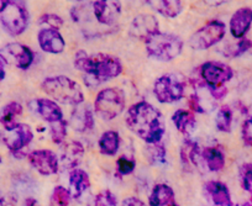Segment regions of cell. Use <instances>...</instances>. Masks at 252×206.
<instances>
[{"label":"cell","instance_id":"obj_1","mask_svg":"<svg viewBox=\"0 0 252 206\" xmlns=\"http://www.w3.org/2000/svg\"><path fill=\"white\" fill-rule=\"evenodd\" d=\"M126 126L146 144H158L166 132V123L158 109L147 101H139L129 108Z\"/></svg>","mask_w":252,"mask_h":206},{"label":"cell","instance_id":"obj_2","mask_svg":"<svg viewBox=\"0 0 252 206\" xmlns=\"http://www.w3.org/2000/svg\"><path fill=\"white\" fill-rule=\"evenodd\" d=\"M74 67L83 72L84 83L88 87H95L100 83L116 78L123 72V64L115 56L96 53L87 55L78 51L74 58Z\"/></svg>","mask_w":252,"mask_h":206},{"label":"cell","instance_id":"obj_3","mask_svg":"<svg viewBox=\"0 0 252 206\" xmlns=\"http://www.w3.org/2000/svg\"><path fill=\"white\" fill-rule=\"evenodd\" d=\"M42 91L53 99L56 103L66 105H79L84 101V94L81 87L73 79L66 76L46 78L42 82Z\"/></svg>","mask_w":252,"mask_h":206},{"label":"cell","instance_id":"obj_4","mask_svg":"<svg viewBox=\"0 0 252 206\" xmlns=\"http://www.w3.org/2000/svg\"><path fill=\"white\" fill-rule=\"evenodd\" d=\"M147 55L161 62H169L181 55L183 50V41L179 36L172 33L157 32L146 41Z\"/></svg>","mask_w":252,"mask_h":206},{"label":"cell","instance_id":"obj_5","mask_svg":"<svg viewBox=\"0 0 252 206\" xmlns=\"http://www.w3.org/2000/svg\"><path fill=\"white\" fill-rule=\"evenodd\" d=\"M126 99L123 91L118 88L103 89L94 101V111L104 121H110L124 113Z\"/></svg>","mask_w":252,"mask_h":206},{"label":"cell","instance_id":"obj_6","mask_svg":"<svg viewBox=\"0 0 252 206\" xmlns=\"http://www.w3.org/2000/svg\"><path fill=\"white\" fill-rule=\"evenodd\" d=\"M186 86V79L181 74H163L155 82L154 93L161 104H172L183 98Z\"/></svg>","mask_w":252,"mask_h":206},{"label":"cell","instance_id":"obj_7","mask_svg":"<svg viewBox=\"0 0 252 206\" xmlns=\"http://www.w3.org/2000/svg\"><path fill=\"white\" fill-rule=\"evenodd\" d=\"M0 23L11 36H19L29 26V11L21 1L11 0L5 10L0 14Z\"/></svg>","mask_w":252,"mask_h":206},{"label":"cell","instance_id":"obj_8","mask_svg":"<svg viewBox=\"0 0 252 206\" xmlns=\"http://www.w3.org/2000/svg\"><path fill=\"white\" fill-rule=\"evenodd\" d=\"M226 33V26L222 21L213 20L209 21L207 25L195 31L190 38H189V46L193 50L203 51L213 47L224 38Z\"/></svg>","mask_w":252,"mask_h":206},{"label":"cell","instance_id":"obj_9","mask_svg":"<svg viewBox=\"0 0 252 206\" xmlns=\"http://www.w3.org/2000/svg\"><path fill=\"white\" fill-rule=\"evenodd\" d=\"M33 58H35V55L32 50L23 43H8L3 48H0V59L3 60L4 64L13 65L19 69L30 68Z\"/></svg>","mask_w":252,"mask_h":206},{"label":"cell","instance_id":"obj_10","mask_svg":"<svg viewBox=\"0 0 252 206\" xmlns=\"http://www.w3.org/2000/svg\"><path fill=\"white\" fill-rule=\"evenodd\" d=\"M200 77L205 83V87H217L225 86L231 78L234 77V71L229 64H225L222 62H215V60H209V62L203 63L200 67H198Z\"/></svg>","mask_w":252,"mask_h":206},{"label":"cell","instance_id":"obj_11","mask_svg":"<svg viewBox=\"0 0 252 206\" xmlns=\"http://www.w3.org/2000/svg\"><path fill=\"white\" fill-rule=\"evenodd\" d=\"M32 139V130L26 123H18L13 128L5 130V133L3 136L4 144L14 154H18L25 147H28Z\"/></svg>","mask_w":252,"mask_h":206},{"label":"cell","instance_id":"obj_12","mask_svg":"<svg viewBox=\"0 0 252 206\" xmlns=\"http://www.w3.org/2000/svg\"><path fill=\"white\" fill-rule=\"evenodd\" d=\"M93 16L100 25L113 26L121 15L120 0H95L92 4Z\"/></svg>","mask_w":252,"mask_h":206},{"label":"cell","instance_id":"obj_13","mask_svg":"<svg viewBox=\"0 0 252 206\" xmlns=\"http://www.w3.org/2000/svg\"><path fill=\"white\" fill-rule=\"evenodd\" d=\"M29 162L41 176H53L60 169V159L55 152L50 149H37L29 154Z\"/></svg>","mask_w":252,"mask_h":206},{"label":"cell","instance_id":"obj_14","mask_svg":"<svg viewBox=\"0 0 252 206\" xmlns=\"http://www.w3.org/2000/svg\"><path fill=\"white\" fill-rule=\"evenodd\" d=\"M157 32H159L158 21L154 15H149V14L135 16L130 25V35L145 42Z\"/></svg>","mask_w":252,"mask_h":206},{"label":"cell","instance_id":"obj_15","mask_svg":"<svg viewBox=\"0 0 252 206\" xmlns=\"http://www.w3.org/2000/svg\"><path fill=\"white\" fill-rule=\"evenodd\" d=\"M37 41L41 50L47 53H52V55L62 53L66 48V41L60 33V31L55 30V29H41L37 33Z\"/></svg>","mask_w":252,"mask_h":206},{"label":"cell","instance_id":"obj_16","mask_svg":"<svg viewBox=\"0 0 252 206\" xmlns=\"http://www.w3.org/2000/svg\"><path fill=\"white\" fill-rule=\"evenodd\" d=\"M30 105L33 106V108H31V110L35 111L42 120L47 121L48 123L56 122V121H60L63 118L62 110L55 100L40 98L33 100Z\"/></svg>","mask_w":252,"mask_h":206},{"label":"cell","instance_id":"obj_17","mask_svg":"<svg viewBox=\"0 0 252 206\" xmlns=\"http://www.w3.org/2000/svg\"><path fill=\"white\" fill-rule=\"evenodd\" d=\"M69 126L78 132L92 130L94 126V115L91 106L83 103L74 106L69 118Z\"/></svg>","mask_w":252,"mask_h":206},{"label":"cell","instance_id":"obj_18","mask_svg":"<svg viewBox=\"0 0 252 206\" xmlns=\"http://www.w3.org/2000/svg\"><path fill=\"white\" fill-rule=\"evenodd\" d=\"M252 25V9L241 8L232 14L230 19V32L232 37L244 38Z\"/></svg>","mask_w":252,"mask_h":206},{"label":"cell","instance_id":"obj_19","mask_svg":"<svg viewBox=\"0 0 252 206\" xmlns=\"http://www.w3.org/2000/svg\"><path fill=\"white\" fill-rule=\"evenodd\" d=\"M84 156V147L81 142L72 141L66 144L61 149L60 161L63 169H76Z\"/></svg>","mask_w":252,"mask_h":206},{"label":"cell","instance_id":"obj_20","mask_svg":"<svg viewBox=\"0 0 252 206\" xmlns=\"http://www.w3.org/2000/svg\"><path fill=\"white\" fill-rule=\"evenodd\" d=\"M205 193L215 206H236L231 199L229 188L221 181L210 180L204 185Z\"/></svg>","mask_w":252,"mask_h":206},{"label":"cell","instance_id":"obj_21","mask_svg":"<svg viewBox=\"0 0 252 206\" xmlns=\"http://www.w3.org/2000/svg\"><path fill=\"white\" fill-rule=\"evenodd\" d=\"M181 161L182 166L187 171H190L192 167L200 168V161H203L202 152L199 151V146H198L197 142L192 141L189 137H187L182 145Z\"/></svg>","mask_w":252,"mask_h":206},{"label":"cell","instance_id":"obj_22","mask_svg":"<svg viewBox=\"0 0 252 206\" xmlns=\"http://www.w3.org/2000/svg\"><path fill=\"white\" fill-rule=\"evenodd\" d=\"M91 186V179L87 172L76 168L69 173L68 191L72 199H79Z\"/></svg>","mask_w":252,"mask_h":206},{"label":"cell","instance_id":"obj_23","mask_svg":"<svg viewBox=\"0 0 252 206\" xmlns=\"http://www.w3.org/2000/svg\"><path fill=\"white\" fill-rule=\"evenodd\" d=\"M172 121L176 125L177 130L184 135L186 137H189L194 132L195 127H197V121H195L194 114L192 111L187 110H177L176 113L172 115Z\"/></svg>","mask_w":252,"mask_h":206},{"label":"cell","instance_id":"obj_24","mask_svg":"<svg viewBox=\"0 0 252 206\" xmlns=\"http://www.w3.org/2000/svg\"><path fill=\"white\" fill-rule=\"evenodd\" d=\"M146 3L164 18L173 19L181 14L182 0H146Z\"/></svg>","mask_w":252,"mask_h":206},{"label":"cell","instance_id":"obj_25","mask_svg":"<svg viewBox=\"0 0 252 206\" xmlns=\"http://www.w3.org/2000/svg\"><path fill=\"white\" fill-rule=\"evenodd\" d=\"M176 203L174 200V191L167 184H157L152 189V193L149 198L150 206H168Z\"/></svg>","mask_w":252,"mask_h":206},{"label":"cell","instance_id":"obj_26","mask_svg":"<svg viewBox=\"0 0 252 206\" xmlns=\"http://www.w3.org/2000/svg\"><path fill=\"white\" fill-rule=\"evenodd\" d=\"M202 157L209 171L219 172L225 167V153L220 147H205L202 151Z\"/></svg>","mask_w":252,"mask_h":206},{"label":"cell","instance_id":"obj_27","mask_svg":"<svg viewBox=\"0 0 252 206\" xmlns=\"http://www.w3.org/2000/svg\"><path fill=\"white\" fill-rule=\"evenodd\" d=\"M120 147V137L116 131H106L99 139V151L101 154L113 157L118 153Z\"/></svg>","mask_w":252,"mask_h":206},{"label":"cell","instance_id":"obj_28","mask_svg":"<svg viewBox=\"0 0 252 206\" xmlns=\"http://www.w3.org/2000/svg\"><path fill=\"white\" fill-rule=\"evenodd\" d=\"M21 114H23V106L20 104L16 103V101L9 103L8 105L4 106L1 113H0V122L5 130L13 128L14 126L19 123L18 118H20Z\"/></svg>","mask_w":252,"mask_h":206},{"label":"cell","instance_id":"obj_29","mask_svg":"<svg viewBox=\"0 0 252 206\" xmlns=\"http://www.w3.org/2000/svg\"><path fill=\"white\" fill-rule=\"evenodd\" d=\"M145 154L147 159L154 166H163L166 163L167 151L163 145L158 144H147V147L145 148Z\"/></svg>","mask_w":252,"mask_h":206},{"label":"cell","instance_id":"obj_30","mask_svg":"<svg viewBox=\"0 0 252 206\" xmlns=\"http://www.w3.org/2000/svg\"><path fill=\"white\" fill-rule=\"evenodd\" d=\"M215 125H217L218 130L221 131V132H231L232 110L229 105H222L219 109V111L217 114V118H215Z\"/></svg>","mask_w":252,"mask_h":206},{"label":"cell","instance_id":"obj_31","mask_svg":"<svg viewBox=\"0 0 252 206\" xmlns=\"http://www.w3.org/2000/svg\"><path fill=\"white\" fill-rule=\"evenodd\" d=\"M252 47V41L249 38L244 37L240 38L236 43H230V45L225 46L222 55L226 56L229 58H236L239 56L244 55L245 52H249Z\"/></svg>","mask_w":252,"mask_h":206},{"label":"cell","instance_id":"obj_32","mask_svg":"<svg viewBox=\"0 0 252 206\" xmlns=\"http://www.w3.org/2000/svg\"><path fill=\"white\" fill-rule=\"evenodd\" d=\"M67 123L66 120H60L56 121V122L50 123V135L52 141L56 145H61L67 137Z\"/></svg>","mask_w":252,"mask_h":206},{"label":"cell","instance_id":"obj_33","mask_svg":"<svg viewBox=\"0 0 252 206\" xmlns=\"http://www.w3.org/2000/svg\"><path fill=\"white\" fill-rule=\"evenodd\" d=\"M71 194L64 186H56L52 191L50 200V206H69Z\"/></svg>","mask_w":252,"mask_h":206},{"label":"cell","instance_id":"obj_34","mask_svg":"<svg viewBox=\"0 0 252 206\" xmlns=\"http://www.w3.org/2000/svg\"><path fill=\"white\" fill-rule=\"evenodd\" d=\"M240 181L244 190L252 195V164H244L240 168Z\"/></svg>","mask_w":252,"mask_h":206},{"label":"cell","instance_id":"obj_35","mask_svg":"<svg viewBox=\"0 0 252 206\" xmlns=\"http://www.w3.org/2000/svg\"><path fill=\"white\" fill-rule=\"evenodd\" d=\"M135 167H136V162L127 157L123 156L116 161V169L120 176H129L135 171Z\"/></svg>","mask_w":252,"mask_h":206},{"label":"cell","instance_id":"obj_36","mask_svg":"<svg viewBox=\"0 0 252 206\" xmlns=\"http://www.w3.org/2000/svg\"><path fill=\"white\" fill-rule=\"evenodd\" d=\"M118 199L110 190H104L95 196L93 206H116Z\"/></svg>","mask_w":252,"mask_h":206},{"label":"cell","instance_id":"obj_37","mask_svg":"<svg viewBox=\"0 0 252 206\" xmlns=\"http://www.w3.org/2000/svg\"><path fill=\"white\" fill-rule=\"evenodd\" d=\"M38 23L45 26V28L60 30L63 26V19L60 15H56V14H45V15L41 16Z\"/></svg>","mask_w":252,"mask_h":206},{"label":"cell","instance_id":"obj_38","mask_svg":"<svg viewBox=\"0 0 252 206\" xmlns=\"http://www.w3.org/2000/svg\"><path fill=\"white\" fill-rule=\"evenodd\" d=\"M241 139L246 147H252V116L244 121L241 128Z\"/></svg>","mask_w":252,"mask_h":206},{"label":"cell","instance_id":"obj_39","mask_svg":"<svg viewBox=\"0 0 252 206\" xmlns=\"http://www.w3.org/2000/svg\"><path fill=\"white\" fill-rule=\"evenodd\" d=\"M188 106L190 109L192 113L195 114H203L204 113V108H203L202 103H200V99L197 94H192V95L189 96L188 99Z\"/></svg>","mask_w":252,"mask_h":206},{"label":"cell","instance_id":"obj_40","mask_svg":"<svg viewBox=\"0 0 252 206\" xmlns=\"http://www.w3.org/2000/svg\"><path fill=\"white\" fill-rule=\"evenodd\" d=\"M210 95L213 96L217 100H220V99L225 98V95L227 94V88L225 86H217V87H209Z\"/></svg>","mask_w":252,"mask_h":206},{"label":"cell","instance_id":"obj_41","mask_svg":"<svg viewBox=\"0 0 252 206\" xmlns=\"http://www.w3.org/2000/svg\"><path fill=\"white\" fill-rule=\"evenodd\" d=\"M121 206H146L144 201L137 198H127L123 201Z\"/></svg>","mask_w":252,"mask_h":206},{"label":"cell","instance_id":"obj_42","mask_svg":"<svg viewBox=\"0 0 252 206\" xmlns=\"http://www.w3.org/2000/svg\"><path fill=\"white\" fill-rule=\"evenodd\" d=\"M0 206H16V199L13 195H5L0 199Z\"/></svg>","mask_w":252,"mask_h":206},{"label":"cell","instance_id":"obj_43","mask_svg":"<svg viewBox=\"0 0 252 206\" xmlns=\"http://www.w3.org/2000/svg\"><path fill=\"white\" fill-rule=\"evenodd\" d=\"M5 78V64L1 59H0V82Z\"/></svg>","mask_w":252,"mask_h":206},{"label":"cell","instance_id":"obj_44","mask_svg":"<svg viewBox=\"0 0 252 206\" xmlns=\"http://www.w3.org/2000/svg\"><path fill=\"white\" fill-rule=\"evenodd\" d=\"M10 1H11V0H0V14L3 13L4 10H5L6 6H8L9 4H10Z\"/></svg>","mask_w":252,"mask_h":206},{"label":"cell","instance_id":"obj_45","mask_svg":"<svg viewBox=\"0 0 252 206\" xmlns=\"http://www.w3.org/2000/svg\"><path fill=\"white\" fill-rule=\"evenodd\" d=\"M24 206H38V203L35 200V199L30 198L25 201V205Z\"/></svg>","mask_w":252,"mask_h":206},{"label":"cell","instance_id":"obj_46","mask_svg":"<svg viewBox=\"0 0 252 206\" xmlns=\"http://www.w3.org/2000/svg\"><path fill=\"white\" fill-rule=\"evenodd\" d=\"M242 206H252V199H250V200H247L246 203L242 204Z\"/></svg>","mask_w":252,"mask_h":206},{"label":"cell","instance_id":"obj_47","mask_svg":"<svg viewBox=\"0 0 252 206\" xmlns=\"http://www.w3.org/2000/svg\"><path fill=\"white\" fill-rule=\"evenodd\" d=\"M168 206H179V205L177 203H173V204H171V205H168Z\"/></svg>","mask_w":252,"mask_h":206},{"label":"cell","instance_id":"obj_48","mask_svg":"<svg viewBox=\"0 0 252 206\" xmlns=\"http://www.w3.org/2000/svg\"><path fill=\"white\" fill-rule=\"evenodd\" d=\"M1 162H3V159H1V157H0V164H1Z\"/></svg>","mask_w":252,"mask_h":206},{"label":"cell","instance_id":"obj_49","mask_svg":"<svg viewBox=\"0 0 252 206\" xmlns=\"http://www.w3.org/2000/svg\"><path fill=\"white\" fill-rule=\"evenodd\" d=\"M249 52H251V53H252V47H251V50H250V51H249Z\"/></svg>","mask_w":252,"mask_h":206},{"label":"cell","instance_id":"obj_50","mask_svg":"<svg viewBox=\"0 0 252 206\" xmlns=\"http://www.w3.org/2000/svg\"><path fill=\"white\" fill-rule=\"evenodd\" d=\"M74 1H82V0H74Z\"/></svg>","mask_w":252,"mask_h":206},{"label":"cell","instance_id":"obj_51","mask_svg":"<svg viewBox=\"0 0 252 206\" xmlns=\"http://www.w3.org/2000/svg\"><path fill=\"white\" fill-rule=\"evenodd\" d=\"M0 199H1V196H0Z\"/></svg>","mask_w":252,"mask_h":206}]
</instances>
